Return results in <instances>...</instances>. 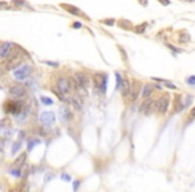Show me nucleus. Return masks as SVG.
<instances>
[{
    "label": "nucleus",
    "instance_id": "f257e3e1",
    "mask_svg": "<svg viewBox=\"0 0 195 192\" xmlns=\"http://www.w3.org/2000/svg\"><path fill=\"white\" fill-rule=\"evenodd\" d=\"M24 56H27V52L21 50L20 47H16L15 51L8 56V59L5 60V71H12V69H16L18 67H20L23 63H24Z\"/></svg>",
    "mask_w": 195,
    "mask_h": 192
},
{
    "label": "nucleus",
    "instance_id": "f03ea898",
    "mask_svg": "<svg viewBox=\"0 0 195 192\" xmlns=\"http://www.w3.org/2000/svg\"><path fill=\"white\" fill-rule=\"evenodd\" d=\"M170 94H163L160 95L157 100H154V110L158 115H166L170 108Z\"/></svg>",
    "mask_w": 195,
    "mask_h": 192
},
{
    "label": "nucleus",
    "instance_id": "7ed1b4c3",
    "mask_svg": "<svg viewBox=\"0 0 195 192\" xmlns=\"http://www.w3.org/2000/svg\"><path fill=\"white\" fill-rule=\"evenodd\" d=\"M32 73V66L28 63H23L20 67H18L14 69V79L18 82H24L25 79H28Z\"/></svg>",
    "mask_w": 195,
    "mask_h": 192
},
{
    "label": "nucleus",
    "instance_id": "20e7f679",
    "mask_svg": "<svg viewBox=\"0 0 195 192\" xmlns=\"http://www.w3.org/2000/svg\"><path fill=\"white\" fill-rule=\"evenodd\" d=\"M4 111L7 112V114L18 116L19 114H21V112L24 111V104L19 100H8V101H5V104H4Z\"/></svg>",
    "mask_w": 195,
    "mask_h": 192
},
{
    "label": "nucleus",
    "instance_id": "39448f33",
    "mask_svg": "<svg viewBox=\"0 0 195 192\" xmlns=\"http://www.w3.org/2000/svg\"><path fill=\"white\" fill-rule=\"evenodd\" d=\"M16 47L18 46L12 41H2L0 43V62L4 63L8 59V56L15 51Z\"/></svg>",
    "mask_w": 195,
    "mask_h": 192
},
{
    "label": "nucleus",
    "instance_id": "423d86ee",
    "mask_svg": "<svg viewBox=\"0 0 195 192\" xmlns=\"http://www.w3.org/2000/svg\"><path fill=\"white\" fill-rule=\"evenodd\" d=\"M94 84H95V88L99 89L102 94H106L107 91V80H108V76L106 73H95L94 75Z\"/></svg>",
    "mask_w": 195,
    "mask_h": 192
},
{
    "label": "nucleus",
    "instance_id": "0eeeda50",
    "mask_svg": "<svg viewBox=\"0 0 195 192\" xmlns=\"http://www.w3.org/2000/svg\"><path fill=\"white\" fill-rule=\"evenodd\" d=\"M56 87L64 96L71 95V92H72V85H71L70 78H64V76L59 78L56 82Z\"/></svg>",
    "mask_w": 195,
    "mask_h": 192
},
{
    "label": "nucleus",
    "instance_id": "6e6552de",
    "mask_svg": "<svg viewBox=\"0 0 195 192\" xmlns=\"http://www.w3.org/2000/svg\"><path fill=\"white\" fill-rule=\"evenodd\" d=\"M8 94L15 100H20V99L25 98V95H27V88L23 84H15L8 89Z\"/></svg>",
    "mask_w": 195,
    "mask_h": 192
},
{
    "label": "nucleus",
    "instance_id": "1a4fd4ad",
    "mask_svg": "<svg viewBox=\"0 0 195 192\" xmlns=\"http://www.w3.org/2000/svg\"><path fill=\"white\" fill-rule=\"evenodd\" d=\"M140 91H142V84L138 80H134L131 83V88H130V94H128V99L131 103L136 101V99L140 96Z\"/></svg>",
    "mask_w": 195,
    "mask_h": 192
},
{
    "label": "nucleus",
    "instance_id": "9d476101",
    "mask_svg": "<svg viewBox=\"0 0 195 192\" xmlns=\"http://www.w3.org/2000/svg\"><path fill=\"white\" fill-rule=\"evenodd\" d=\"M154 111V99H143V101L139 105V112L143 115H151Z\"/></svg>",
    "mask_w": 195,
    "mask_h": 192
},
{
    "label": "nucleus",
    "instance_id": "9b49d317",
    "mask_svg": "<svg viewBox=\"0 0 195 192\" xmlns=\"http://www.w3.org/2000/svg\"><path fill=\"white\" fill-rule=\"evenodd\" d=\"M74 79L79 83V85H82V87H84L86 89H88L90 84H91V79H90V76L87 75L86 72H82V71L75 72L74 73Z\"/></svg>",
    "mask_w": 195,
    "mask_h": 192
},
{
    "label": "nucleus",
    "instance_id": "f8f14e48",
    "mask_svg": "<svg viewBox=\"0 0 195 192\" xmlns=\"http://www.w3.org/2000/svg\"><path fill=\"white\" fill-rule=\"evenodd\" d=\"M55 120H56V117H55V114L51 111H44L40 114V123L43 124L44 127H50L52 126L55 123Z\"/></svg>",
    "mask_w": 195,
    "mask_h": 192
},
{
    "label": "nucleus",
    "instance_id": "ddd939ff",
    "mask_svg": "<svg viewBox=\"0 0 195 192\" xmlns=\"http://www.w3.org/2000/svg\"><path fill=\"white\" fill-rule=\"evenodd\" d=\"M184 101L182 95H175L174 96V107H173V114H179L184 110Z\"/></svg>",
    "mask_w": 195,
    "mask_h": 192
},
{
    "label": "nucleus",
    "instance_id": "4468645a",
    "mask_svg": "<svg viewBox=\"0 0 195 192\" xmlns=\"http://www.w3.org/2000/svg\"><path fill=\"white\" fill-rule=\"evenodd\" d=\"M70 103L74 105V108H75L76 111H82V108H83V99H82V96H79L78 94L71 95Z\"/></svg>",
    "mask_w": 195,
    "mask_h": 192
},
{
    "label": "nucleus",
    "instance_id": "2eb2a0df",
    "mask_svg": "<svg viewBox=\"0 0 195 192\" xmlns=\"http://www.w3.org/2000/svg\"><path fill=\"white\" fill-rule=\"evenodd\" d=\"M60 7L63 8V9H66L68 14H72V15H75V16H83V18H87V16L84 15L79 8L74 7V5H71V4H66V3H63V4H60Z\"/></svg>",
    "mask_w": 195,
    "mask_h": 192
},
{
    "label": "nucleus",
    "instance_id": "dca6fc26",
    "mask_svg": "<svg viewBox=\"0 0 195 192\" xmlns=\"http://www.w3.org/2000/svg\"><path fill=\"white\" fill-rule=\"evenodd\" d=\"M59 115H60V119L61 121H68V120H72V112L70 111V108L66 107V105H63V107H60V110H59Z\"/></svg>",
    "mask_w": 195,
    "mask_h": 192
},
{
    "label": "nucleus",
    "instance_id": "f3484780",
    "mask_svg": "<svg viewBox=\"0 0 195 192\" xmlns=\"http://www.w3.org/2000/svg\"><path fill=\"white\" fill-rule=\"evenodd\" d=\"M130 88H131V82L128 79L123 78L122 80V85H120V94H122L123 98H128V94H130Z\"/></svg>",
    "mask_w": 195,
    "mask_h": 192
},
{
    "label": "nucleus",
    "instance_id": "a211bd4d",
    "mask_svg": "<svg viewBox=\"0 0 195 192\" xmlns=\"http://www.w3.org/2000/svg\"><path fill=\"white\" fill-rule=\"evenodd\" d=\"M152 94H154V85H152V84L147 83V84H144V85L142 87V91H140L142 99H148V98H151Z\"/></svg>",
    "mask_w": 195,
    "mask_h": 192
},
{
    "label": "nucleus",
    "instance_id": "6ab92c4d",
    "mask_svg": "<svg viewBox=\"0 0 195 192\" xmlns=\"http://www.w3.org/2000/svg\"><path fill=\"white\" fill-rule=\"evenodd\" d=\"M118 25L122 30H126V31H131L132 28H134V25H132V23L130 20H126V19H120V20H118Z\"/></svg>",
    "mask_w": 195,
    "mask_h": 192
},
{
    "label": "nucleus",
    "instance_id": "aec40b11",
    "mask_svg": "<svg viewBox=\"0 0 195 192\" xmlns=\"http://www.w3.org/2000/svg\"><path fill=\"white\" fill-rule=\"evenodd\" d=\"M11 4L14 5L15 8H30L32 9L31 5H28V3L25 0H11Z\"/></svg>",
    "mask_w": 195,
    "mask_h": 192
},
{
    "label": "nucleus",
    "instance_id": "412c9836",
    "mask_svg": "<svg viewBox=\"0 0 195 192\" xmlns=\"http://www.w3.org/2000/svg\"><path fill=\"white\" fill-rule=\"evenodd\" d=\"M190 35H188V32L187 31H180L179 32V39H178V41H179L180 44H186L190 41Z\"/></svg>",
    "mask_w": 195,
    "mask_h": 192
},
{
    "label": "nucleus",
    "instance_id": "4be33fe9",
    "mask_svg": "<svg viewBox=\"0 0 195 192\" xmlns=\"http://www.w3.org/2000/svg\"><path fill=\"white\" fill-rule=\"evenodd\" d=\"M25 158H27V155H25V153H21V155L15 160L14 167H16V168H21V165L24 164V162H25Z\"/></svg>",
    "mask_w": 195,
    "mask_h": 192
},
{
    "label": "nucleus",
    "instance_id": "5701e85b",
    "mask_svg": "<svg viewBox=\"0 0 195 192\" xmlns=\"http://www.w3.org/2000/svg\"><path fill=\"white\" fill-rule=\"evenodd\" d=\"M146 27H147V24H146V23H140V24L135 25L132 30H134L135 34H143V32L146 31Z\"/></svg>",
    "mask_w": 195,
    "mask_h": 192
},
{
    "label": "nucleus",
    "instance_id": "b1692460",
    "mask_svg": "<svg viewBox=\"0 0 195 192\" xmlns=\"http://www.w3.org/2000/svg\"><path fill=\"white\" fill-rule=\"evenodd\" d=\"M20 147H21V142H20V140H18V142H15V143H14V146H12V153H14V155H15V153L18 152L19 149H20Z\"/></svg>",
    "mask_w": 195,
    "mask_h": 192
},
{
    "label": "nucleus",
    "instance_id": "393cba45",
    "mask_svg": "<svg viewBox=\"0 0 195 192\" xmlns=\"http://www.w3.org/2000/svg\"><path fill=\"white\" fill-rule=\"evenodd\" d=\"M9 172H11V174L14 175V176H16V178H20L21 174H23V172H21V168H16V167H15V168H12Z\"/></svg>",
    "mask_w": 195,
    "mask_h": 192
},
{
    "label": "nucleus",
    "instance_id": "a878e982",
    "mask_svg": "<svg viewBox=\"0 0 195 192\" xmlns=\"http://www.w3.org/2000/svg\"><path fill=\"white\" fill-rule=\"evenodd\" d=\"M40 100H41V103L45 104V105H51V104H54L52 99H50V98H45V96H41V98H40Z\"/></svg>",
    "mask_w": 195,
    "mask_h": 192
},
{
    "label": "nucleus",
    "instance_id": "bb28decb",
    "mask_svg": "<svg viewBox=\"0 0 195 192\" xmlns=\"http://www.w3.org/2000/svg\"><path fill=\"white\" fill-rule=\"evenodd\" d=\"M9 4L4 0H0V11H4V9H9Z\"/></svg>",
    "mask_w": 195,
    "mask_h": 192
},
{
    "label": "nucleus",
    "instance_id": "cd10ccee",
    "mask_svg": "<svg viewBox=\"0 0 195 192\" xmlns=\"http://www.w3.org/2000/svg\"><path fill=\"white\" fill-rule=\"evenodd\" d=\"M186 83L188 85H191V87L195 88V76H188V78L186 79Z\"/></svg>",
    "mask_w": 195,
    "mask_h": 192
},
{
    "label": "nucleus",
    "instance_id": "c85d7f7f",
    "mask_svg": "<svg viewBox=\"0 0 195 192\" xmlns=\"http://www.w3.org/2000/svg\"><path fill=\"white\" fill-rule=\"evenodd\" d=\"M115 75H116V89H119L120 85H122V80H123V79H122V76H120L119 72H116Z\"/></svg>",
    "mask_w": 195,
    "mask_h": 192
},
{
    "label": "nucleus",
    "instance_id": "c756f323",
    "mask_svg": "<svg viewBox=\"0 0 195 192\" xmlns=\"http://www.w3.org/2000/svg\"><path fill=\"white\" fill-rule=\"evenodd\" d=\"M194 119H195V107H193V110L188 114V121H193Z\"/></svg>",
    "mask_w": 195,
    "mask_h": 192
},
{
    "label": "nucleus",
    "instance_id": "7c9ffc66",
    "mask_svg": "<svg viewBox=\"0 0 195 192\" xmlns=\"http://www.w3.org/2000/svg\"><path fill=\"white\" fill-rule=\"evenodd\" d=\"M114 19H104V20H102V23L103 24H106V25H112L114 24Z\"/></svg>",
    "mask_w": 195,
    "mask_h": 192
},
{
    "label": "nucleus",
    "instance_id": "2f4dec72",
    "mask_svg": "<svg viewBox=\"0 0 195 192\" xmlns=\"http://www.w3.org/2000/svg\"><path fill=\"white\" fill-rule=\"evenodd\" d=\"M38 143H39V140H32V142L28 143V151H31V149L34 148L35 144H38Z\"/></svg>",
    "mask_w": 195,
    "mask_h": 192
},
{
    "label": "nucleus",
    "instance_id": "473e14b6",
    "mask_svg": "<svg viewBox=\"0 0 195 192\" xmlns=\"http://www.w3.org/2000/svg\"><path fill=\"white\" fill-rule=\"evenodd\" d=\"M61 179H63L64 181H71V176L68 174H61Z\"/></svg>",
    "mask_w": 195,
    "mask_h": 192
},
{
    "label": "nucleus",
    "instance_id": "72a5a7b5",
    "mask_svg": "<svg viewBox=\"0 0 195 192\" xmlns=\"http://www.w3.org/2000/svg\"><path fill=\"white\" fill-rule=\"evenodd\" d=\"M80 187V180H75L74 181V191L78 192V188Z\"/></svg>",
    "mask_w": 195,
    "mask_h": 192
},
{
    "label": "nucleus",
    "instance_id": "f704fd0d",
    "mask_svg": "<svg viewBox=\"0 0 195 192\" xmlns=\"http://www.w3.org/2000/svg\"><path fill=\"white\" fill-rule=\"evenodd\" d=\"M45 64H48V66L51 67H59V63H54V62H44Z\"/></svg>",
    "mask_w": 195,
    "mask_h": 192
},
{
    "label": "nucleus",
    "instance_id": "c9c22d12",
    "mask_svg": "<svg viewBox=\"0 0 195 192\" xmlns=\"http://www.w3.org/2000/svg\"><path fill=\"white\" fill-rule=\"evenodd\" d=\"M159 3H160V4H163V5H168V4H170V0H159Z\"/></svg>",
    "mask_w": 195,
    "mask_h": 192
},
{
    "label": "nucleus",
    "instance_id": "e433bc0d",
    "mask_svg": "<svg viewBox=\"0 0 195 192\" xmlns=\"http://www.w3.org/2000/svg\"><path fill=\"white\" fill-rule=\"evenodd\" d=\"M72 27L74 28H80L82 27V23H75V24H72Z\"/></svg>",
    "mask_w": 195,
    "mask_h": 192
},
{
    "label": "nucleus",
    "instance_id": "4c0bfd02",
    "mask_svg": "<svg viewBox=\"0 0 195 192\" xmlns=\"http://www.w3.org/2000/svg\"><path fill=\"white\" fill-rule=\"evenodd\" d=\"M139 3L143 5H147V0H139Z\"/></svg>",
    "mask_w": 195,
    "mask_h": 192
},
{
    "label": "nucleus",
    "instance_id": "58836bf2",
    "mask_svg": "<svg viewBox=\"0 0 195 192\" xmlns=\"http://www.w3.org/2000/svg\"><path fill=\"white\" fill-rule=\"evenodd\" d=\"M54 178V175H48V176H45V181H48L50 179H52Z\"/></svg>",
    "mask_w": 195,
    "mask_h": 192
}]
</instances>
